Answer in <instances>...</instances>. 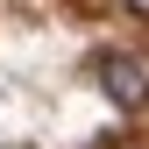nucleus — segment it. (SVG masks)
<instances>
[{
    "label": "nucleus",
    "mask_w": 149,
    "mask_h": 149,
    "mask_svg": "<svg viewBox=\"0 0 149 149\" xmlns=\"http://www.w3.org/2000/svg\"><path fill=\"white\" fill-rule=\"evenodd\" d=\"M121 149H149V142H121Z\"/></svg>",
    "instance_id": "3"
},
{
    "label": "nucleus",
    "mask_w": 149,
    "mask_h": 149,
    "mask_svg": "<svg viewBox=\"0 0 149 149\" xmlns=\"http://www.w3.org/2000/svg\"><path fill=\"white\" fill-rule=\"evenodd\" d=\"M121 7H128V14H135V22H149V0H121Z\"/></svg>",
    "instance_id": "2"
},
{
    "label": "nucleus",
    "mask_w": 149,
    "mask_h": 149,
    "mask_svg": "<svg viewBox=\"0 0 149 149\" xmlns=\"http://www.w3.org/2000/svg\"><path fill=\"white\" fill-rule=\"evenodd\" d=\"M100 85H107V100L114 107H149V71L135 64V57H100Z\"/></svg>",
    "instance_id": "1"
}]
</instances>
